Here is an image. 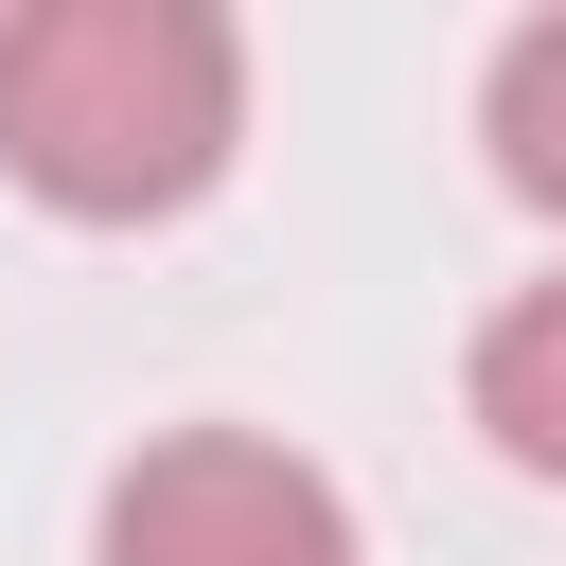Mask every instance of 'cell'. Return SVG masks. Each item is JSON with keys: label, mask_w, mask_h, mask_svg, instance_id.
<instances>
[{"label": "cell", "mask_w": 566, "mask_h": 566, "mask_svg": "<svg viewBox=\"0 0 566 566\" xmlns=\"http://www.w3.org/2000/svg\"><path fill=\"white\" fill-rule=\"evenodd\" d=\"M230 124H248V35L212 0H35V18H0V177L35 212H88V230L195 212L230 177Z\"/></svg>", "instance_id": "6da1fadb"}, {"label": "cell", "mask_w": 566, "mask_h": 566, "mask_svg": "<svg viewBox=\"0 0 566 566\" xmlns=\"http://www.w3.org/2000/svg\"><path fill=\"white\" fill-rule=\"evenodd\" d=\"M106 566H354V513L318 460L248 424H177L106 478Z\"/></svg>", "instance_id": "7a4b0ae2"}, {"label": "cell", "mask_w": 566, "mask_h": 566, "mask_svg": "<svg viewBox=\"0 0 566 566\" xmlns=\"http://www.w3.org/2000/svg\"><path fill=\"white\" fill-rule=\"evenodd\" d=\"M478 424H495V460L513 478H566V283H513L495 318H478Z\"/></svg>", "instance_id": "3957f363"}, {"label": "cell", "mask_w": 566, "mask_h": 566, "mask_svg": "<svg viewBox=\"0 0 566 566\" xmlns=\"http://www.w3.org/2000/svg\"><path fill=\"white\" fill-rule=\"evenodd\" d=\"M478 124H495V177H513L531 212H566V18H531V35L495 53Z\"/></svg>", "instance_id": "277c9868"}]
</instances>
